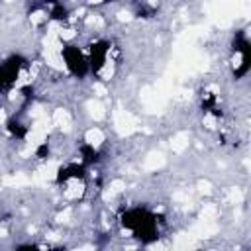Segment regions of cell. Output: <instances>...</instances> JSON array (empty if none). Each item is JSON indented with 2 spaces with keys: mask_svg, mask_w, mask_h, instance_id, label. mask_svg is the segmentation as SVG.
<instances>
[{
  "mask_svg": "<svg viewBox=\"0 0 251 251\" xmlns=\"http://www.w3.org/2000/svg\"><path fill=\"white\" fill-rule=\"evenodd\" d=\"M124 226L127 229L133 231L135 237H139L141 241L149 243L155 241L159 237V227H157V220L153 214H149L143 208H131L124 214Z\"/></svg>",
  "mask_w": 251,
  "mask_h": 251,
  "instance_id": "1",
  "label": "cell"
},
{
  "mask_svg": "<svg viewBox=\"0 0 251 251\" xmlns=\"http://www.w3.org/2000/svg\"><path fill=\"white\" fill-rule=\"evenodd\" d=\"M63 59H65V65H67V69L75 75V76H78V78H82L86 73H88V59L82 55V51L76 47V45H67L65 49H63Z\"/></svg>",
  "mask_w": 251,
  "mask_h": 251,
  "instance_id": "2",
  "label": "cell"
},
{
  "mask_svg": "<svg viewBox=\"0 0 251 251\" xmlns=\"http://www.w3.org/2000/svg\"><path fill=\"white\" fill-rule=\"evenodd\" d=\"M80 155H82V165H90L98 161V151L92 145H82L80 147Z\"/></svg>",
  "mask_w": 251,
  "mask_h": 251,
  "instance_id": "3",
  "label": "cell"
},
{
  "mask_svg": "<svg viewBox=\"0 0 251 251\" xmlns=\"http://www.w3.org/2000/svg\"><path fill=\"white\" fill-rule=\"evenodd\" d=\"M6 127H8V131L16 137V139H22L24 135H25V127H24V124L22 122H18V120H10L8 124H6Z\"/></svg>",
  "mask_w": 251,
  "mask_h": 251,
  "instance_id": "4",
  "label": "cell"
},
{
  "mask_svg": "<svg viewBox=\"0 0 251 251\" xmlns=\"http://www.w3.org/2000/svg\"><path fill=\"white\" fill-rule=\"evenodd\" d=\"M67 14H69V12H67V8H65L63 4H55L49 16H51L53 20H67Z\"/></svg>",
  "mask_w": 251,
  "mask_h": 251,
  "instance_id": "5",
  "label": "cell"
},
{
  "mask_svg": "<svg viewBox=\"0 0 251 251\" xmlns=\"http://www.w3.org/2000/svg\"><path fill=\"white\" fill-rule=\"evenodd\" d=\"M35 155H37L39 159H45V157L49 155V145H47V143H41V145L37 147V153H35Z\"/></svg>",
  "mask_w": 251,
  "mask_h": 251,
  "instance_id": "6",
  "label": "cell"
},
{
  "mask_svg": "<svg viewBox=\"0 0 251 251\" xmlns=\"http://www.w3.org/2000/svg\"><path fill=\"white\" fill-rule=\"evenodd\" d=\"M16 251H39V249H37L35 245H29V243H27V245H20Z\"/></svg>",
  "mask_w": 251,
  "mask_h": 251,
  "instance_id": "7",
  "label": "cell"
},
{
  "mask_svg": "<svg viewBox=\"0 0 251 251\" xmlns=\"http://www.w3.org/2000/svg\"><path fill=\"white\" fill-rule=\"evenodd\" d=\"M47 251H63V249H47Z\"/></svg>",
  "mask_w": 251,
  "mask_h": 251,
  "instance_id": "8",
  "label": "cell"
}]
</instances>
